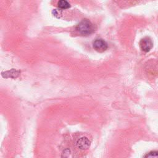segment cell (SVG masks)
<instances>
[{
	"mask_svg": "<svg viewBox=\"0 0 158 158\" xmlns=\"http://www.w3.org/2000/svg\"><path fill=\"white\" fill-rule=\"evenodd\" d=\"M76 30L82 35H89L94 31L93 24L88 19L81 20L76 26Z\"/></svg>",
	"mask_w": 158,
	"mask_h": 158,
	"instance_id": "obj_1",
	"label": "cell"
},
{
	"mask_svg": "<svg viewBox=\"0 0 158 158\" xmlns=\"http://www.w3.org/2000/svg\"><path fill=\"white\" fill-rule=\"evenodd\" d=\"M93 48L99 52H102L108 48L107 43L105 40L101 38L96 39L93 43Z\"/></svg>",
	"mask_w": 158,
	"mask_h": 158,
	"instance_id": "obj_2",
	"label": "cell"
},
{
	"mask_svg": "<svg viewBox=\"0 0 158 158\" xmlns=\"http://www.w3.org/2000/svg\"><path fill=\"white\" fill-rule=\"evenodd\" d=\"M139 47L144 52L149 51L153 47L152 40L148 36L142 38L139 41Z\"/></svg>",
	"mask_w": 158,
	"mask_h": 158,
	"instance_id": "obj_3",
	"label": "cell"
},
{
	"mask_svg": "<svg viewBox=\"0 0 158 158\" xmlns=\"http://www.w3.org/2000/svg\"><path fill=\"white\" fill-rule=\"evenodd\" d=\"M90 145V141L86 137H81L77 141V146L80 149H86Z\"/></svg>",
	"mask_w": 158,
	"mask_h": 158,
	"instance_id": "obj_4",
	"label": "cell"
},
{
	"mask_svg": "<svg viewBox=\"0 0 158 158\" xmlns=\"http://www.w3.org/2000/svg\"><path fill=\"white\" fill-rule=\"evenodd\" d=\"M57 6L61 9H67L70 7V4L68 1L65 0H61L58 1Z\"/></svg>",
	"mask_w": 158,
	"mask_h": 158,
	"instance_id": "obj_5",
	"label": "cell"
},
{
	"mask_svg": "<svg viewBox=\"0 0 158 158\" xmlns=\"http://www.w3.org/2000/svg\"><path fill=\"white\" fill-rule=\"evenodd\" d=\"M144 158H158V151H151L145 156Z\"/></svg>",
	"mask_w": 158,
	"mask_h": 158,
	"instance_id": "obj_6",
	"label": "cell"
}]
</instances>
